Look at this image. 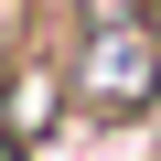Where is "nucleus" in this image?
<instances>
[{"label":"nucleus","mask_w":161,"mask_h":161,"mask_svg":"<svg viewBox=\"0 0 161 161\" xmlns=\"http://www.w3.org/2000/svg\"><path fill=\"white\" fill-rule=\"evenodd\" d=\"M64 97H75V129H140L161 108V22L150 11L86 22L75 64H64Z\"/></svg>","instance_id":"1"},{"label":"nucleus","mask_w":161,"mask_h":161,"mask_svg":"<svg viewBox=\"0 0 161 161\" xmlns=\"http://www.w3.org/2000/svg\"><path fill=\"white\" fill-rule=\"evenodd\" d=\"M11 32H22V0H0V86H11Z\"/></svg>","instance_id":"2"},{"label":"nucleus","mask_w":161,"mask_h":161,"mask_svg":"<svg viewBox=\"0 0 161 161\" xmlns=\"http://www.w3.org/2000/svg\"><path fill=\"white\" fill-rule=\"evenodd\" d=\"M0 161H22V150H0Z\"/></svg>","instance_id":"3"}]
</instances>
